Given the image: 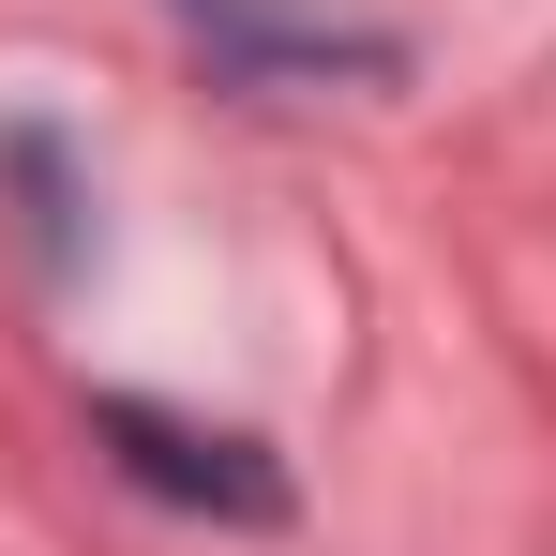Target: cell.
Returning <instances> with one entry per match:
<instances>
[{
  "mask_svg": "<svg viewBox=\"0 0 556 556\" xmlns=\"http://www.w3.org/2000/svg\"><path fill=\"white\" fill-rule=\"evenodd\" d=\"M91 437L121 452V481H151V496H181V511H226V527H286V466L256 437H226V421H181V406H136V391H105Z\"/></svg>",
  "mask_w": 556,
  "mask_h": 556,
  "instance_id": "cell-1",
  "label": "cell"
},
{
  "mask_svg": "<svg viewBox=\"0 0 556 556\" xmlns=\"http://www.w3.org/2000/svg\"><path fill=\"white\" fill-rule=\"evenodd\" d=\"M0 166L30 181V241H46V271H61V256H76V195H61V136H46V121H15V136H0Z\"/></svg>",
  "mask_w": 556,
  "mask_h": 556,
  "instance_id": "cell-2",
  "label": "cell"
}]
</instances>
